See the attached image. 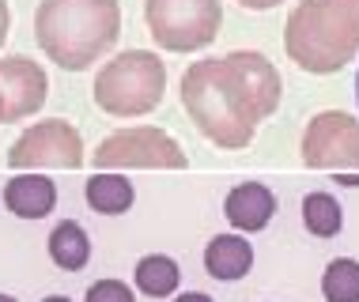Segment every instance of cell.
Here are the masks:
<instances>
[{
    "label": "cell",
    "instance_id": "cell-13",
    "mask_svg": "<svg viewBox=\"0 0 359 302\" xmlns=\"http://www.w3.org/2000/svg\"><path fill=\"white\" fill-rule=\"evenodd\" d=\"M83 197L99 216H125L137 200V189L125 174H114V170H99L83 181Z\"/></svg>",
    "mask_w": 359,
    "mask_h": 302
},
{
    "label": "cell",
    "instance_id": "cell-7",
    "mask_svg": "<svg viewBox=\"0 0 359 302\" xmlns=\"http://www.w3.org/2000/svg\"><path fill=\"white\" fill-rule=\"evenodd\" d=\"M87 151L80 132L65 118H50L31 125L8 151V167L12 170H34V167H53V170H76L83 167Z\"/></svg>",
    "mask_w": 359,
    "mask_h": 302
},
{
    "label": "cell",
    "instance_id": "cell-16",
    "mask_svg": "<svg viewBox=\"0 0 359 302\" xmlns=\"http://www.w3.org/2000/svg\"><path fill=\"white\" fill-rule=\"evenodd\" d=\"M303 223L314 238H333L344 227V212L333 193H310L303 200Z\"/></svg>",
    "mask_w": 359,
    "mask_h": 302
},
{
    "label": "cell",
    "instance_id": "cell-10",
    "mask_svg": "<svg viewBox=\"0 0 359 302\" xmlns=\"http://www.w3.org/2000/svg\"><path fill=\"white\" fill-rule=\"evenodd\" d=\"M223 216L235 231L242 235H254V231H265L269 219L276 216V197L269 185L261 181H242L235 189L227 193V200H223Z\"/></svg>",
    "mask_w": 359,
    "mask_h": 302
},
{
    "label": "cell",
    "instance_id": "cell-1",
    "mask_svg": "<svg viewBox=\"0 0 359 302\" xmlns=\"http://www.w3.org/2000/svg\"><path fill=\"white\" fill-rule=\"evenodd\" d=\"M284 80L276 64L257 50L193 61L182 76V106L197 132L216 148L238 151L257 136V125L273 118Z\"/></svg>",
    "mask_w": 359,
    "mask_h": 302
},
{
    "label": "cell",
    "instance_id": "cell-8",
    "mask_svg": "<svg viewBox=\"0 0 359 302\" xmlns=\"http://www.w3.org/2000/svg\"><path fill=\"white\" fill-rule=\"evenodd\" d=\"M303 163L310 170H359V121L344 110H322L303 132Z\"/></svg>",
    "mask_w": 359,
    "mask_h": 302
},
{
    "label": "cell",
    "instance_id": "cell-21",
    "mask_svg": "<svg viewBox=\"0 0 359 302\" xmlns=\"http://www.w3.org/2000/svg\"><path fill=\"white\" fill-rule=\"evenodd\" d=\"M174 302H216V298L205 295V291H186V295H178Z\"/></svg>",
    "mask_w": 359,
    "mask_h": 302
},
{
    "label": "cell",
    "instance_id": "cell-19",
    "mask_svg": "<svg viewBox=\"0 0 359 302\" xmlns=\"http://www.w3.org/2000/svg\"><path fill=\"white\" fill-rule=\"evenodd\" d=\"M8 34H12V8H8V0H0V46L8 42Z\"/></svg>",
    "mask_w": 359,
    "mask_h": 302
},
{
    "label": "cell",
    "instance_id": "cell-11",
    "mask_svg": "<svg viewBox=\"0 0 359 302\" xmlns=\"http://www.w3.org/2000/svg\"><path fill=\"white\" fill-rule=\"evenodd\" d=\"M4 204L19 219H46L57 208V185L42 174H15L4 185Z\"/></svg>",
    "mask_w": 359,
    "mask_h": 302
},
{
    "label": "cell",
    "instance_id": "cell-15",
    "mask_svg": "<svg viewBox=\"0 0 359 302\" xmlns=\"http://www.w3.org/2000/svg\"><path fill=\"white\" fill-rule=\"evenodd\" d=\"M137 287L144 291L148 298H170L182 284V272H178V261L167 257V253H148V257L137 261Z\"/></svg>",
    "mask_w": 359,
    "mask_h": 302
},
{
    "label": "cell",
    "instance_id": "cell-18",
    "mask_svg": "<svg viewBox=\"0 0 359 302\" xmlns=\"http://www.w3.org/2000/svg\"><path fill=\"white\" fill-rule=\"evenodd\" d=\"M83 302H137L129 284H121V280H95L91 287H87Z\"/></svg>",
    "mask_w": 359,
    "mask_h": 302
},
{
    "label": "cell",
    "instance_id": "cell-24",
    "mask_svg": "<svg viewBox=\"0 0 359 302\" xmlns=\"http://www.w3.org/2000/svg\"><path fill=\"white\" fill-rule=\"evenodd\" d=\"M0 302H19V298H12V295H4V291H0Z\"/></svg>",
    "mask_w": 359,
    "mask_h": 302
},
{
    "label": "cell",
    "instance_id": "cell-12",
    "mask_svg": "<svg viewBox=\"0 0 359 302\" xmlns=\"http://www.w3.org/2000/svg\"><path fill=\"white\" fill-rule=\"evenodd\" d=\"M250 268H254V246L242 235H216L205 246V272L212 280L235 284Z\"/></svg>",
    "mask_w": 359,
    "mask_h": 302
},
{
    "label": "cell",
    "instance_id": "cell-2",
    "mask_svg": "<svg viewBox=\"0 0 359 302\" xmlns=\"http://www.w3.org/2000/svg\"><path fill=\"white\" fill-rule=\"evenodd\" d=\"M121 34L118 0H42L34 12V38L42 53L65 72H87Z\"/></svg>",
    "mask_w": 359,
    "mask_h": 302
},
{
    "label": "cell",
    "instance_id": "cell-25",
    "mask_svg": "<svg viewBox=\"0 0 359 302\" xmlns=\"http://www.w3.org/2000/svg\"><path fill=\"white\" fill-rule=\"evenodd\" d=\"M355 102H359V72H355Z\"/></svg>",
    "mask_w": 359,
    "mask_h": 302
},
{
    "label": "cell",
    "instance_id": "cell-23",
    "mask_svg": "<svg viewBox=\"0 0 359 302\" xmlns=\"http://www.w3.org/2000/svg\"><path fill=\"white\" fill-rule=\"evenodd\" d=\"M42 302H72L69 295H50V298H42Z\"/></svg>",
    "mask_w": 359,
    "mask_h": 302
},
{
    "label": "cell",
    "instance_id": "cell-14",
    "mask_svg": "<svg viewBox=\"0 0 359 302\" xmlns=\"http://www.w3.org/2000/svg\"><path fill=\"white\" fill-rule=\"evenodd\" d=\"M50 261L65 272H80L91 261V238L76 219H65L50 231Z\"/></svg>",
    "mask_w": 359,
    "mask_h": 302
},
{
    "label": "cell",
    "instance_id": "cell-22",
    "mask_svg": "<svg viewBox=\"0 0 359 302\" xmlns=\"http://www.w3.org/2000/svg\"><path fill=\"white\" fill-rule=\"evenodd\" d=\"M337 181H344V185H359V174H341Z\"/></svg>",
    "mask_w": 359,
    "mask_h": 302
},
{
    "label": "cell",
    "instance_id": "cell-20",
    "mask_svg": "<svg viewBox=\"0 0 359 302\" xmlns=\"http://www.w3.org/2000/svg\"><path fill=\"white\" fill-rule=\"evenodd\" d=\"M246 12H269V8H276V4H284V0H238Z\"/></svg>",
    "mask_w": 359,
    "mask_h": 302
},
{
    "label": "cell",
    "instance_id": "cell-17",
    "mask_svg": "<svg viewBox=\"0 0 359 302\" xmlns=\"http://www.w3.org/2000/svg\"><path fill=\"white\" fill-rule=\"evenodd\" d=\"M322 295L325 302H359V261L337 257L322 272Z\"/></svg>",
    "mask_w": 359,
    "mask_h": 302
},
{
    "label": "cell",
    "instance_id": "cell-5",
    "mask_svg": "<svg viewBox=\"0 0 359 302\" xmlns=\"http://www.w3.org/2000/svg\"><path fill=\"white\" fill-rule=\"evenodd\" d=\"M144 23L167 53H197L216 42L223 23L219 0H144Z\"/></svg>",
    "mask_w": 359,
    "mask_h": 302
},
{
    "label": "cell",
    "instance_id": "cell-3",
    "mask_svg": "<svg viewBox=\"0 0 359 302\" xmlns=\"http://www.w3.org/2000/svg\"><path fill=\"white\" fill-rule=\"evenodd\" d=\"M284 50L303 72H341L359 53V0H299L284 27Z\"/></svg>",
    "mask_w": 359,
    "mask_h": 302
},
{
    "label": "cell",
    "instance_id": "cell-9",
    "mask_svg": "<svg viewBox=\"0 0 359 302\" xmlns=\"http://www.w3.org/2000/svg\"><path fill=\"white\" fill-rule=\"evenodd\" d=\"M50 76L31 57H4L0 61V121H23L46 106Z\"/></svg>",
    "mask_w": 359,
    "mask_h": 302
},
{
    "label": "cell",
    "instance_id": "cell-6",
    "mask_svg": "<svg viewBox=\"0 0 359 302\" xmlns=\"http://www.w3.org/2000/svg\"><path fill=\"white\" fill-rule=\"evenodd\" d=\"M186 170V151L170 132L155 125H137V129H118L95 148V170Z\"/></svg>",
    "mask_w": 359,
    "mask_h": 302
},
{
    "label": "cell",
    "instance_id": "cell-4",
    "mask_svg": "<svg viewBox=\"0 0 359 302\" xmlns=\"http://www.w3.org/2000/svg\"><path fill=\"white\" fill-rule=\"evenodd\" d=\"M91 95L110 118H144L167 95V64L151 50H125L99 68Z\"/></svg>",
    "mask_w": 359,
    "mask_h": 302
}]
</instances>
